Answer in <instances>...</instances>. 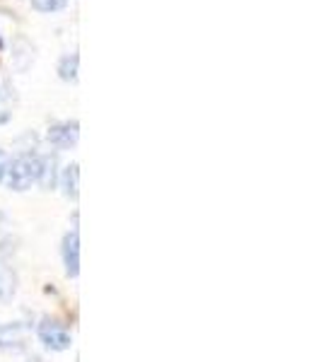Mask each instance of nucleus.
<instances>
[{"instance_id": "obj_4", "label": "nucleus", "mask_w": 321, "mask_h": 362, "mask_svg": "<svg viewBox=\"0 0 321 362\" xmlns=\"http://www.w3.org/2000/svg\"><path fill=\"white\" fill-rule=\"evenodd\" d=\"M46 138H49L51 145H56V148H61V150L73 148V145L78 143V138H80L78 121H63V124L51 126L49 128V136H46Z\"/></svg>"}, {"instance_id": "obj_6", "label": "nucleus", "mask_w": 321, "mask_h": 362, "mask_svg": "<svg viewBox=\"0 0 321 362\" xmlns=\"http://www.w3.org/2000/svg\"><path fill=\"white\" fill-rule=\"evenodd\" d=\"M25 343V329L22 326H0V348H20Z\"/></svg>"}, {"instance_id": "obj_7", "label": "nucleus", "mask_w": 321, "mask_h": 362, "mask_svg": "<svg viewBox=\"0 0 321 362\" xmlns=\"http://www.w3.org/2000/svg\"><path fill=\"white\" fill-rule=\"evenodd\" d=\"M78 63H80L78 54L63 56V58H61V63H58V75H61L63 80H68V83L78 80Z\"/></svg>"}, {"instance_id": "obj_11", "label": "nucleus", "mask_w": 321, "mask_h": 362, "mask_svg": "<svg viewBox=\"0 0 321 362\" xmlns=\"http://www.w3.org/2000/svg\"><path fill=\"white\" fill-rule=\"evenodd\" d=\"M5 162H8V157H5L3 150H0V179H3V172H5Z\"/></svg>"}, {"instance_id": "obj_3", "label": "nucleus", "mask_w": 321, "mask_h": 362, "mask_svg": "<svg viewBox=\"0 0 321 362\" xmlns=\"http://www.w3.org/2000/svg\"><path fill=\"white\" fill-rule=\"evenodd\" d=\"M63 266H66V276L68 278H78L80 273V235L78 230L68 232L63 237Z\"/></svg>"}, {"instance_id": "obj_12", "label": "nucleus", "mask_w": 321, "mask_h": 362, "mask_svg": "<svg viewBox=\"0 0 321 362\" xmlns=\"http://www.w3.org/2000/svg\"><path fill=\"white\" fill-rule=\"evenodd\" d=\"M0 223H3V215H0ZM3 237H5V227L0 225V242H3Z\"/></svg>"}, {"instance_id": "obj_9", "label": "nucleus", "mask_w": 321, "mask_h": 362, "mask_svg": "<svg viewBox=\"0 0 321 362\" xmlns=\"http://www.w3.org/2000/svg\"><path fill=\"white\" fill-rule=\"evenodd\" d=\"M68 5V0H32V8L39 13H58Z\"/></svg>"}, {"instance_id": "obj_1", "label": "nucleus", "mask_w": 321, "mask_h": 362, "mask_svg": "<svg viewBox=\"0 0 321 362\" xmlns=\"http://www.w3.org/2000/svg\"><path fill=\"white\" fill-rule=\"evenodd\" d=\"M39 172H42V157L17 155L5 162V172L0 181L13 191H27L29 186L39 181Z\"/></svg>"}, {"instance_id": "obj_5", "label": "nucleus", "mask_w": 321, "mask_h": 362, "mask_svg": "<svg viewBox=\"0 0 321 362\" xmlns=\"http://www.w3.org/2000/svg\"><path fill=\"white\" fill-rule=\"evenodd\" d=\"M78 186H80V167L68 165L61 174V189L68 198H78Z\"/></svg>"}, {"instance_id": "obj_2", "label": "nucleus", "mask_w": 321, "mask_h": 362, "mask_svg": "<svg viewBox=\"0 0 321 362\" xmlns=\"http://www.w3.org/2000/svg\"><path fill=\"white\" fill-rule=\"evenodd\" d=\"M37 334H39V341L51 350H68L70 343H73L66 326L58 324L54 319H44L42 324H39Z\"/></svg>"}, {"instance_id": "obj_10", "label": "nucleus", "mask_w": 321, "mask_h": 362, "mask_svg": "<svg viewBox=\"0 0 321 362\" xmlns=\"http://www.w3.org/2000/svg\"><path fill=\"white\" fill-rule=\"evenodd\" d=\"M13 290H15V276L5 266H0V297L13 295Z\"/></svg>"}, {"instance_id": "obj_8", "label": "nucleus", "mask_w": 321, "mask_h": 362, "mask_svg": "<svg viewBox=\"0 0 321 362\" xmlns=\"http://www.w3.org/2000/svg\"><path fill=\"white\" fill-rule=\"evenodd\" d=\"M37 184L46 186V189H51V186L56 184V160H51V157H42V172H39Z\"/></svg>"}]
</instances>
